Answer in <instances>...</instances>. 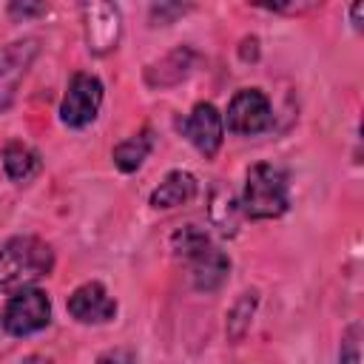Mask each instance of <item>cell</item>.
<instances>
[{
  "label": "cell",
  "mask_w": 364,
  "mask_h": 364,
  "mask_svg": "<svg viewBox=\"0 0 364 364\" xmlns=\"http://www.w3.org/2000/svg\"><path fill=\"white\" fill-rule=\"evenodd\" d=\"M54 270V250L37 236H14L0 247V293H17Z\"/></svg>",
  "instance_id": "obj_1"
},
{
  "label": "cell",
  "mask_w": 364,
  "mask_h": 364,
  "mask_svg": "<svg viewBox=\"0 0 364 364\" xmlns=\"http://www.w3.org/2000/svg\"><path fill=\"white\" fill-rule=\"evenodd\" d=\"M287 208H290V193H287L284 171L270 162H256L245 179L242 210L250 219H276Z\"/></svg>",
  "instance_id": "obj_2"
},
{
  "label": "cell",
  "mask_w": 364,
  "mask_h": 364,
  "mask_svg": "<svg viewBox=\"0 0 364 364\" xmlns=\"http://www.w3.org/2000/svg\"><path fill=\"white\" fill-rule=\"evenodd\" d=\"M51 321V301L40 287L17 290L3 310V330L9 336H31Z\"/></svg>",
  "instance_id": "obj_3"
},
{
  "label": "cell",
  "mask_w": 364,
  "mask_h": 364,
  "mask_svg": "<svg viewBox=\"0 0 364 364\" xmlns=\"http://www.w3.org/2000/svg\"><path fill=\"white\" fill-rule=\"evenodd\" d=\"M222 122L228 125L230 134H239V136L262 134L273 125L270 100L259 88H242V91L233 94V100L228 105V117Z\"/></svg>",
  "instance_id": "obj_4"
},
{
  "label": "cell",
  "mask_w": 364,
  "mask_h": 364,
  "mask_svg": "<svg viewBox=\"0 0 364 364\" xmlns=\"http://www.w3.org/2000/svg\"><path fill=\"white\" fill-rule=\"evenodd\" d=\"M102 105V82L94 74H74L68 82V91L60 105V119L68 128H85L97 119V111Z\"/></svg>",
  "instance_id": "obj_5"
},
{
  "label": "cell",
  "mask_w": 364,
  "mask_h": 364,
  "mask_svg": "<svg viewBox=\"0 0 364 364\" xmlns=\"http://www.w3.org/2000/svg\"><path fill=\"white\" fill-rule=\"evenodd\" d=\"M182 134L191 139V145H193L205 159H213L216 151L222 148V136H225L222 114H219L210 102H199V105H193V111L182 119Z\"/></svg>",
  "instance_id": "obj_6"
},
{
  "label": "cell",
  "mask_w": 364,
  "mask_h": 364,
  "mask_svg": "<svg viewBox=\"0 0 364 364\" xmlns=\"http://www.w3.org/2000/svg\"><path fill=\"white\" fill-rule=\"evenodd\" d=\"M37 57V40H14L0 48V111L14 100L28 65Z\"/></svg>",
  "instance_id": "obj_7"
},
{
  "label": "cell",
  "mask_w": 364,
  "mask_h": 364,
  "mask_svg": "<svg viewBox=\"0 0 364 364\" xmlns=\"http://www.w3.org/2000/svg\"><path fill=\"white\" fill-rule=\"evenodd\" d=\"M68 313L82 324H105L117 316V301L100 282H85L68 296Z\"/></svg>",
  "instance_id": "obj_8"
},
{
  "label": "cell",
  "mask_w": 364,
  "mask_h": 364,
  "mask_svg": "<svg viewBox=\"0 0 364 364\" xmlns=\"http://www.w3.org/2000/svg\"><path fill=\"white\" fill-rule=\"evenodd\" d=\"M85 14V37L94 54H105L111 48H117L119 40V9L111 3H85L82 6Z\"/></svg>",
  "instance_id": "obj_9"
},
{
  "label": "cell",
  "mask_w": 364,
  "mask_h": 364,
  "mask_svg": "<svg viewBox=\"0 0 364 364\" xmlns=\"http://www.w3.org/2000/svg\"><path fill=\"white\" fill-rule=\"evenodd\" d=\"M196 65V51H191L188 46L182 48H173L171 54H165L162 60L151 63L145 68V82L151 88H171L176 82H182Z\"/></svg>",
  "instance_id": "obj_10"
},
{
  "label": "cell",
  "mask_w": 364,
  "mask_h": 364,
  "mask_svg": "<svg viewBox=\"0 0 364 364\" xmlns=\"http://www.w3.org/2000/svg\"><path fill=\"white\" fill-rule=\"evenodd\" d=\"M188 264H191L193 287H196V290H205V293L219 290V287L225 284L228 273H230V259H228L219 247H213V245H210L208 250H202L196 259H191Z\"/></svg>",
  "instance_id": "obj_11"
},
{
  "label": "cell",
  "mask_w": 364,
  "mask_h": 364,
  "mask_svg": "<svg viewBox=\"0 0 364 364\" xmlns=\"http://www.w3.org/2000/svg\"><path fill=\"white\" fill-rule=\"evenodd\" d=\"M196 196V179L188 171H171L151 193L154 208H179Z\"/></svg>",
  "instance_id": "obj_12"
},
{
  "label": "cell",
  "mask_w": 364,
  "mask_h": 364,
  "mask_svg": "<svg viewBox=\"0 0 364 364\" xmlns=\"http://www.w3.org/2000/svg\"><path fill=\"white\" fill-rule=\"evenodd\" d=\"M3 168L9 173V179L14 182H28L40 173L43 162H40V154L23 142H11L3 148Z\"/></svg>",
  "instance_id": "obj_13"
},
{
  "label": "cell",
  "mask_w": 364,
  "mask_h": 364,
  "mask_svg": "<svg viewBox=\"0 0 364 364\" xmlns=\"http://www.w3.org/2000/svg\"><path fill=\"white\" fill-rule=\"evenodd\" d=\"M151 148H154V136H151V131L145 128V131L128 136L125 142H119V145L114 148V165H117L122 173H134V171L148 159Z\"/></svg>",
  "instance_id": "obj_14"
},
{
  "label": "cell",
  "mask_w": 364,
  "mask_h": 364,
  "mask_svg": "<svg viewBox=\"0 0 364 364\" xmlns=\"http://www.w3.org/2000/svg\"><path fill=\"white\" fill-rule=\"evenodd\" d=\"M256 301H259V296H256V290H247V293H242L236 301H233V307L228 310V338L230 341H239L245 333H247V327H250V318H253V310H256Z\"/></svg>",
  "instance_id": "obj_15"
},
{
  "label": "cell",
  "mask_w": 364,
  "mask_h": 364,
  "mask_svg": "<svg viewBox=\"0 0 364 364\" xmlns=\"http://www.w3.org/2000/svg\"><path fill=\"white\" fill-rule=\"evenodd\" d=\"M210 247V239H208V233L202 230V228H196V225H185L182 230H176L173 236H171V250L179 256V259H185V262H191V259H196L202 250H208Z\"/></svg>",
  "instance_id": "obj_16"
},
{
  "label": "cell",
  "mask_w": 364,
  "mask_h": 364,
  "mask_svg": "<svg viewBox=\"0 0 364 364\" xmlns=\"http://www.w3.org/2000/svg\"><path fill=\"white\" fill-rule=\"evenodd\" d=\"M210 219L219 225L222 233H236V205L230 199L228 191H216L213 196V205H210Z\"/></svg>",
  "instance_id": "obj_17"
},
{
  "label": "cell",
  "mask_w": 364,
  "mask_h": 364,
  "mask_svg": "<svg viewBox=\"0 0 364 364\" xmlns=\"http://www.w3.org/2000/svg\"><path fill=\"white\" fill-rule=\"evenodd\" d=\"M97 364H139V361H136V353H134V350H128V347H114V350L102 353V355L97 358Z\"/></svg>",
  "instance_id": "obj_18"
},
{
  "label": "cell",
  "mask_w": 364,
  "mask_h": 364,
  "mask_svg": "<svg viewBox=\"0 0 364 364\" xmlns=\"http://www.w3.org/2000/svg\"><path fill=\"white\" fill-rule=\"evenodd\" d=\"M188 6H171V3H159V6H154L151 9V20H154V26H168V20L171 17H176V14H182Z\"/></svg>",
  "instance_id": "obj_19"
},
{
  "label": "cell",
  "mask_w": 364,
  "mask_h": 364,
  "mask_svg": "<svg viewBox=\"0 0 364 364\" xmlns=\"http://www.w3.org/2000/svg\"><path fill=\"white\" fill-rule=\"evenodd\" d=\"M43 11H46L43 3H11L9 6L11 17H31V14H43Z\"/></svg>",
  "instance_id": "obj_20"
},
{
  "label": "cell",
  "mask_w": 364,
  "mask_h": 364,
  "mask_svg": "<svg viewBox=\"0 0 364 364\" xmlns=\"http://www.w3.org/2000/svg\"><path fill=\"white\" fill-rule=\"evenodd\" d=\"M355 336H358V327H350L347 336H344V341H341V344L350 350V355H347L341 364H358V341H355Z\"/></svg>",
  "instance_id": "obj_21"
},
{
  "label": "cell",
  "mask_w": 364,
  "mask_h": 364,
  "mask_svg": "<svg viewBox=\"0 0 364 364\" xmlns=\"http://www.w3.org/2000/svg\"><path fill=\"white\" fill-rule=\"evenodd\" d=\"M239 54H242L245 63H247V60H256V57H259V40H256V37H245Z\"/></svg>",
  "instance_id": "obj_22"
},
{
  "label": "cell",
  "mask_w": 364,
  "mask_h": 364,
  "mask_svg": "<svg viewBox=\"0 0 364 364\" xmlns=\"http://www.w3.org/2000/svg\"><path fill=\"white\" fill-rule=\"evenodd\" d=\"M361 9H364L361 3L353 6V23H355V28H361Z\"/></svg>",
  "instance_id": "obj_23"
},
{
  "label": "cell",
  "mask_w": 364,
  "mask_h": 364,
  "mask_svg": "<svg viewBox=\"0 0 364 364\" xmlns=\"http://www.w3.org/2000/svg\"><path fill=\"white\" fill-rule=\"evenodd\" d=\"M23 364H51L48 358H43V355H31V358H26Z\"/></svg>",
  "instance_id": "obj_24"
}]
</instances>
